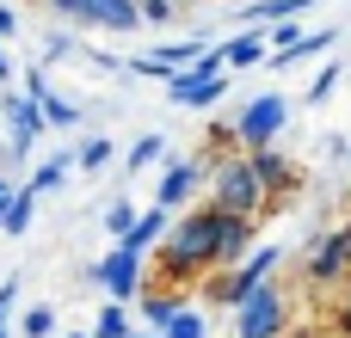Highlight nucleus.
Instances as JSON below:
<instances>
[{"label":"nucleus","instance_id":"nucleus-6","mask_svg":"<svg viewBox=\"0 0 351 338\" xmlns=\"http://www.w3.org/2000/svg\"><path fill=\"white\" fill-rule=\"evenodd\" d=\"M284 123H290V99H284V92H259V99H247L241 117H234L241 148H271V142L284 135Z\"/></svg>","mask_w":351,"mask_h":338},{"label":"nucleus","instance_id":"nucleus-1","mask_svg":"<svg viewBox=\"0 0 351 338\" xmlns=\"http://www.w3.org/2000/svg\"><path fill=\"white\" fill-rule=\"evenodd\" d=\"M216 228H222V209H216V203L185 209V216L167 228V240L154 246V252H160V277H167V283H204L210 252H216Z\"/></svg>","mask_w":351,"mask_h":338},{"label":"nucleus","instance_id":"nucleus-19","mask_svg":"<svg viewBox=\"0 0 351 338\" xmlns=\"http://www.w3.org/2000/svg\"><path fill=\"white\" fill-rule=\"evenodd\" d=\"M111 160H117L111 135H93V142H80V148H74V172H105Z\"/></svg>","mask_w":351,"mask_h":338},{"label":"nucleus","instance_id":"nucleus-34","mask_svg":"<svg viewBox=\"0 0 351 338\" xmlns=\"http://www.w3.org/2000/svg\"><path fill=\"white\" fill-rule=\"evenodd\" d=\"M12 302H19V277L0 283V320H12Z\"/></svg>","mask_w":351,"mask_h":338},{"label":"nucleus","instance_id":"nucleus-13","mask_svg":"<svg viewBox=\"0 0 351 338\" xmlns=\"http://www.w3.org/2000/svg\"><path fill=\"white\" fill-rule=\"evenodd\" d=\"M179 308H191L179 289H142V296H136V314H142V326H148V333H167Z\"/></svg>","mask_w":351,"mask_h":338},{"label":"nucleus","instance_id":"nucleus-16","mask_svg":"<svg viewBox=\"0 0 351 338\" xmlns=\"http://www.w3.org/2000/svg\"><path fill=\"white\" fill-rule=\"evenodd\" d=\"M315 0H253V6H241L234 18L241 25H278V18H296V12H308Z\"/></svg>","mask_w":351,"mask_h":338},{"label":"nucleus","instance_id":"nucleus-12","mask_svg":"<svg viewBox=\"0 0 351 338\" xmlns=\"http://www.w3.org/2000/svg\"><path fill=\"white\" fill-rule=\"evenodd\" d=\"M222 55H228V68H265V62H271V37H265V25H241V37H228Z\"/></svg>","mask_w":351,"mask_h":338},{"label":"nucleus","instance_id":"nucleus-28","mask_svg":"<svg viewBox=\"0 0 351 338\" xmlns=\"http://www.w3.org/2000/svg\"><path fill=\"white\" fill-rule=\"evenodd\" d=\"M142 6V25H173L179 18V0H136Z\"/></svg>","mask_w":351,"mask_h":338},{"label":"nucleus","instance_id":"nucleus-39","mask_svg":"<svg viewBox=\"0 0 351 338\" xmlns=\"http://www.w3.org/2000/svg\"><path fill=\"white\" fill-rule=\"evenodd\" d=\"M284 338H315V333H284Z\"/></svg>","mask_w":351,"mask_h":338},{"label":"nucleus","instance_id":"nucleus-9","mask_svg":"<svg viewBox=\"0 0 351 338\" xmlns=\"http://www.w3.org/2000/svg\"><path fill=\"white\" fill-rule=\"evenodd\" d=\"M247 160H253V172H259V185H265L271 203H284V197L302 185V172L290 166V154H278V142H271V148H247Z\"/></svg>","mask_w":351,"mask_h":338},{"label":"nucleus","instance_id":"nucleus-43","mask_svg":"<svg viewBox=\"0 0 351 338\" xmlns=\"http://www.w3.org/2000/svg\"><path fill=\"white\" fill-rule=\"evenodd\" d=\"M0 216H6V197H0Z\"/></svg>","mask_w":351,"mask_h":338},{"label":"nucleus","instance_id":"nucleus-14","mask_svg":"<svg viewBox=\"0 0 351 338\" xmlns=\"http://www.w3.org/2000/svg\"><path fill=\"white\" fill-rule=\"evenodd\" d=\"M0 117H6V129H12V135H31V142L43 135V111H37V99H31V92H12V86H6Z\"/></svg>","mask_w":351,"mask_h":338},{"label":"nucleus","instance_id":"nucleus-5","mask_svg":"<svg viewBox=\"0 0 351 338\" xmlns=\"http://www.w3.org/2000/svg\"><path fill=\"white\" fill-rule=\"evenodd\" d=\"M142 271H148V259L136 252V246H123V240H111V252L86 271L99 289H105V302H136L142 296Z\"/></svg>","mask_w":351,"mask_h":338},{"label":"nucleus","instance_id":"nucleus-40","mask_svg":"<svg viewBox=\"0 0 351 338\" xmlns=\"http://www.w3.org/2000/svg\"><path fill=\"white\" fill-rule=\"evenodd\" d=\"M130 338H160V333H130Z\"/></svg>","mask_w":351,"mask_h":338},{"label":"nucleus","instance_id":"nucleus-32","mask_svg":"<svg viewBox=\"0 0 351 338\" xmlns=\"http://www.w3.org/2000/svg\"><path fill=\"white\" fill-rule=\"evenodd\" d=\"M333 326H339V338H351V277H346V296H339V308H333Z\"/></svg>","mask_w":351,"mask_h":338},{"label":"nucleus","instance_id":"nucleus-7","mask_svg":"<svg viewBox=\"0 0 351 338\" xmlns=\"http://www.w3.org/2000/svg\"><path fill=\"white\" fill-rule=\"evenodd\" d=\"M302 277H308V289H333V283H346V277H351V246H346V228H339V234H327V240H321V246L308 252Z\"/></svg>","mask_w":351,"mask_h":338},{"label":"nucleus","instance_id":"nucleus-2","mask_svg":"<svg viewBox=\"0 0 351 338\" xmlns=\"http://www.w3.org/2000/svg\"><path fill=\"white\" fill-rule=\"evenodd\" d=\"M210 203L228 209V216H271V197H265V185H259L247 148L228 154V160H216V172H210Z\"/></svg>","mask_w":351,"mask_h":338},{"label":"nucleus","instance_id":"nucleus-10","mask_svg":"<svg viewBox=\"0 0 351 338\" xmlns=\"http://www.w3.org/2000/svg\"><path fill=\"white\" fill-rule=\"evenodd\" d=\"M247 252H253V216H228V209H222V228H216L210 271H222V265H241Z\"/></svg>","mask_w":351,"mask_h":338},{"label":"nucleus","instance_id":"nucleus-36","mask_svg":"<svg viewBox=\"0 0 351 338\" xmlns=\"http://www.w3.org/2000/svg\"><path fill=\"white\" fill-rule=\"evenodd\" d=\"M12 80V62H6V43H0V86Z\"/></svg>","mask_w":351,"mask_h":338},{"label":"nucleus","instance_id":"nucleus-11","mask_svg":"<svg viewBox=\"0 0 351 338\" xmlns=\"http://www.w3.org/2000/svg\"><path fill=\"white\" fill-rule=\"evenodd\" d=\"M80 25H99L111 37H130V31H142V6L136 0H86V18Z\"/></svg>","mask_w":351,"mask_h":338},{"label":"nucleus","instance_id":"nucleus-26","mask_svg":"<svg viewBox=\"0 0 351 338\" xmlns=\"http://www.w3.org/2000/svg\"><path fill=\"white\" fill-rule=\"evenodd\" d=\"M19 333L25 338H49L56 333V308H25V314H19Z\"/></svg>","mask_w":351,"mask_h":338},{"label":"nucleus","instance_id":"nucleus-27","mask_svg":"<svg viewBox=\"0 0 351 338\" xmlns=\"http://www.w3.org/2000/svg\"><path fill=\"white\" fill-rule=\"evenodd\" d=\"M339 74H346V62H327V68L315 74V86H308V105H321V99H327V92L339 86Z\"/></svg>","mask_w":351,"mask_h":338},{"label":"nucleus","instance_id":"nucleus-31","mask_svg":"<svg viewBox=\"0 0 351 338\" xmlns=\"http://www.w3.org/2000/svg\"><path fill=\"white\" fill-rule=\"evenodd\" d=\"M49 12H56V25H80L86 18V0H43Z\"/></svg>","mask_w":351,"mask_h":338},{"label":"nucleus","instance_id":"nucleus-38","mask_svg":"<svg viewBox=\"0 0 351 338\" xmlns=\"http://www.w3.org/2000/svg\"><path fill=\"white\" fill-rule=\"evenodd\" d=\"M191 6H197V0H179V12H191Z\"/></svg>","mask_w":351,"mask_h":338},{"label":"nucleus","instance_id":"nucleus-23","mask_svg":"<svg viewBox=\"0 0 351 338\" xmlns=\"http://www.w3.org/2000/svg\"><path fill=\"white\" fill-rule=\"evenodd\" d=\"M204 142H210V154H216V160L241 154V129H234V123H222V117H216V123H204Z\"/></svg>","mask_w":351,"mask_h":338},{"label":"nucleus","instance_id":"nucleus-20","mask_svg":"<svg viewBox=\"0 0 351 338\" xmlns=\"http://www.w3.org/2000/svg\"><path fill=\"white\" fill-rule=\"evenodd\" d=\"M148 166H167V135H142L123 154V172H148Z\"/></svg>","mask_w":351,"mask_h":338},{"label":"nucleus","instance_id":"nucleus-37","mask_svg":"<svg viewBox=\"0 0 351 338\" xmlns=\"http://www.w3.org/2000/svg\"><path fill=\"white\" fill-rule=\"evenodd\" d=\"M0 197H12V185H6V172H0Z\"/></svg>","mask_w":351,"mask_h":338},{"label":"nucleus","instance_id":"nucleus-33","mask_svg":"<svg viewBox=\"0 0 351 338\" xmlns=\"http://www.w3.org/2000/svg\"><path fill=\"white\" fill-rule=\"evenodd\" d=\"M12 37H19V12L0 0V43H12Z\"/></svg>","mask_w":351,"mask_h":338},{"label":"nucleus","instance_id":"nucleus-15","mask_svg":"<svg viewBox=\"0 0 351 338\" xmlns=\"http://www.w3.org/2000/svg\"><path fill=\"white\" fill-rule=\"evenodd\" d=\"M167 228H173V209H160V203H154V209H142V216H136V228L123 234V246L148 252V246H160V240H167Z\"/></svg>","mask_w":351,"mask_h":338},{"label":"nucleus","instance_id":"nucleus-29","mask_svg":"<svg viewBox=\"0 0 351 338\" xmlns=\"http://www.w3.org/2000/svg\"><path fill=\"white\" fill-rule=\"evenodd\" d=\"M265 37H271V49H290V43L302 37V18H278V25H265Z\"/></svg>","mask_w":351,"mask_h":338},{"label":"nucleus","instance_id":"nucleus-22","mask_svg":"<svg viewBox=\"0 0 351 338\" xmlns=\"http://www.w3.org/2000/svg\"><path fill=\"white\" fill-rule=\"evenodd\" d=\"M130 308L123 302H111V308H99V320H93V338H130Z\"/></svg>","mask_w":351,"mask_h":338},{"label":"nucleus","instance_id":"nucleus-24","mask_svg":"<svg viewBox=\"0 0 351 338\" xmlns=\"http://www.w3.org/2000/svg\"><path fill=\"white\" fill-rule=\"evenodd\" d=\"M160 338H210V320H204V308H179L173 314V326Z\"/></svg>","mask_w":351,"mask_h":338},{"label":"nucleus","instance_id":"nucleus-41","mask_svg":"<svg viewBox=\"0 0 351 338\" xmlns=\"http://www.w3.org/2000/svg\"><path fill=\"white\" fill-rule=\"evenodd\" d=\"M68 338H93V333H68Z\"/></svg>","mask_w":351,"mask_h":338},{"label":"nucleus","instance_id":"nucleus-18","mask_svg":"<svg viewBox=\"0 0 351 338\" xmlns=\"http://www.w3.org/2000/svg\"><path fill=\"white\" fill-rule=\"evenodd\" d=\"M37 111H43V129H74V123L86 117V111H80V105H68L62 92H43V99H37Z\"/></svg>","mask_w":351,"mask_h":338},{"label":"nucleus","instance_id":"nucleus-25","mask_svg":"<svg viewBox=\"0 0 351 338\" xmlns=\"http://www.w3.org/2000/svg\"><path fill=\"white\" fill-rule=\"evenodd\" d=\"M136 216H142V209H136V203H130V197H117V203H111V209H105V234H111V240H123V234H130V228H136Z\"/></svg>","mask_w":351,"mask_h":338},{"label":"nucleus","instance_id":"nucleus-8","mask_svg":"<svg viewBox=\"0 0 351 338\" xmlns=\"http://www.w3.org/2000/svg\"><path fill=\"white\" fill-rule=\"evenodd\" d=\"M222 92H228V74L179 68V74L167 80V99H173V105H185V111H210V105H222Z\"/></svg>","mask_w":351,"mask_h":338},{"label":"nucleus","instance_id":"nucleus-35","mask_svg":"<svg viewBox=\"0 0 351 338\" xmlns=\"http://www.w3.org/2000/svg\"><path fill=\"white\" fill-rule=\"evenodd\" d=\"M25 92H31V99H43V92H49V80H43V68H31V74H25Z\"/></svg>","mask_w":351,"mask_h":338},{"label":"nucleus","instance_id":"nucleus-4","mask_svg":"<svg viewBox=\"0 0 351 338\" xmlns=\"http://www.w3.org/2000/svg\"><path fill=\"white\" fill-rule=\"evenodd\" d=\"M210 172H216V154H210V148H197L191 160H167L160 185H154V203H160V209H191V203L204 197Z\"/></svg>","mask_w":351,"mask_h":338},{"label":"nucleus","instance_id":"nucleus-3","mask_svg":"<svg viewBox=\"0 0 351 338\" xmlns=\"http://www.w3.org/2000/svg\"><path fill=\"white\" fill-rule=\"evenodd\" d=\"M228 314H234V338H284L290 333V289L265 277V283H259L253 296H241Z\"/></svg>","mask_w":351,"mask_h":338},{"label":"nucleus","instance_id":"nucleus-17","mask_svg":"<svg viewBox=\"0 0 351 338\" xmlns=\"http://www.w3.org/2000/svg\"><path fill=\"white\" fill-rule=\"evenodd\" d=\"M31 209H37V191H31V185H25V191H12V197H6V216H0V234H6V240H19V234L31 228Z\"/></svg>","mask_w":351,"mask_h":338},{"label":"nucleus","instance_id":"nucleus-30","mask_svg":"<svg viewBox=\"0 0 351 338\" xmlns=\"http://www.w3.org/2000/svg\"><path fill=\"white\" fill-rule=\"evenodd\" d=\"M43 55L56 62V55H74V37H68V25H49V37H43Z\"/></svg>","mask_w":351,"mask_h":338},{"label":"nucleus","instance_id":"nucleus-42","mask_svg":"<svg viewBox=\"0 0 351 338\" xmlns=\"http://www.w3.org/2000/svg\"><path fill=\"white\" fill-rule=\"evenodd\" d=\"M346 246H351V222H346Z\"/></svg>","mask_w":351,"mask_h":338},{"label":"nucleus","instance_id":"nucleus-21","mask_svg":"<svg viewBox=\"0 0 351 338\" xmlns=\"http://www.w3.org/2000/svg\"><path fill=\"white\" fill-rule=\"evenodd\" d=\"M68 172H74V154H62V148H56V160H43V166L31 172V191H37V197H43V191H62V179H68Z\"/></svg>","mask_w":351,"mask_h":338}]
</instances>
